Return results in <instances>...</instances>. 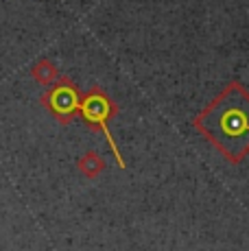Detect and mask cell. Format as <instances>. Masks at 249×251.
I'll return each mask as SVG.
<instances>
[{
  "label": "cell",
  "instance_id": "1",
  "mask_svg": "<svg viewBox=\"0 0 249 251\" xmlns=\"http://www.w3.org/2000/svg\"><path fill=\"white\" fill-rule=\"evenodd\" d=\"M195 129L227 162H243L249 155V92L232 81L195 118Z\"/></svg>",
  "mask_w": 249,
  "mask_h": 251
},
{
  "label": "cell",
  "instance_id": "2",
  "mask_svg": "<svg viewBox=\"0 0 249 251\" xmlns=\"http://www.w3.org/2000/svg\"><path fill=\"white\" fill-rule=\"evenodd\" d=\"M116 114H118L116 103H114V100L107 96V92H105L103 88H99V85H94L92 90L85 92V96H81L79 116L88 123L90 129L103 131V136L107 138V144H109V149H112L114 157H116L118 166L124 168V160H123L121 151H118V144H116V140H114L112 131H109V127H107L109 118H114Z\"/></svg>",
  "mask_w": 249,
  "mask_h": 251
},
{
  "label": "cell",
  "instance_id": "3",
  "mask_svg": "<svg viewBox=\"0 0 249 251\" xmlns=\"http://www.w3.org/2000/svg\"><path fill=\"white\" fill-rule=\"evenodd\" d=\"M40 103L59 125H70L79 116L81 92L70 76H59L49 90L42 94Z\"/></svg>",
  "mask_w": 249,
  "mask_h": 251
},
{
  "label": "cell",
  "instance_id": "4",
  "mask_svg": "<svg viewBox=\"0 0 249 251\" xmlns=\"http://www.w3.org/2000/svg\"><path fill=\"white\" fill-rule=\"evenodd\" d=\"M76 166H79L81 175H85L88 179H97L100 173L105 171V160L97 151H88L79 162H76Z\"/></svg>",
  "mask_w": 249,
  "mask_h": 251
},
{
  "label": "cell",
  "instance_id": "5",
  "mask_svg": "<svg viewBox=\"0 0 249 251\" xmlns=\"http://www.w3.org/2000/svg\"><path fill=\"white\" fill-rule=\"evenodd\" d=\"M31 76L37 81V83L49 85V88H50V85L59 79V70H57V66L52 64L50 59H40L37 64H33Z\"/></svg>",
  "mask_w": 249,
  "mask_h": 251
}]
</instances>
